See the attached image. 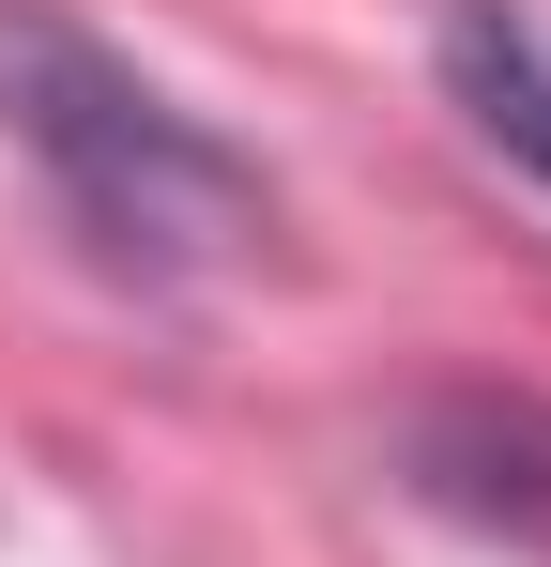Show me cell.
I'll return each mask as SVG.
<instances>
[{"instance_id":"cell-1","label":"cell","mask_w":551,"mask_h":567,"mask_svg":"<svg viewBox=\"0 0 551 567\" xmlns=\"http://www.w3.org/2000/svg\"><path fill=\"white\" fill-rule=\"evenodd\" d=\"M0 138L46 169L62 230L138 291H184L276 230V185L62 0H0Z\"/></svg>"},{"instance_id":"cell-2","label":"cell","mask_w":551,"mask_h":567,"mask_svg":"<svg viewBox=\"0 0 551 567\" xmlns=\"http://www.w3.org/2000/svg\"><path fill=\"white\" fill-rule=\"evenodd\" d=\"M445 93L521 185H551V0H459L445 16Z\"/></svg>"}]
</instances>
